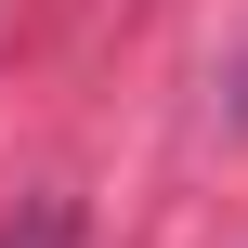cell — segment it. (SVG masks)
Here are the masks:
<instances>
[{
  "label": "cell",
  "instance_id": "obj_1",
  "mask_svg": "<svg viewBox=\"0 0 248 248\" xmlns=\"http://www.w3.org/2000/svg\"><path fill=\"white\" fill-rule=\"evenodd\" d=\"M0 248H65V209L39 196V209H26V222H13V235H0Z\"/></svg>",
  "mask_w": 248,
  "mask_h": 248
}]
</instances>
